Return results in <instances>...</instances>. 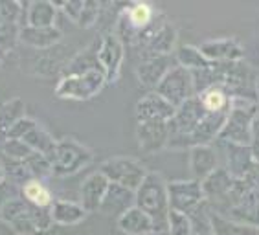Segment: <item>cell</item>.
I'll list each match as a JSON object with an SVG mask.
<instances>
[{"label": "cell", "instance_id": "ffe728a7", "mask_svg": "<svg viewBox=\"0 0 259 235\" xmlns=\"http://www.w3.org/2000/svg\"><path fill=\"white\" fill-rule=\"evenodd\" d=\"M100 44H101V37L98 35L90 40L85 48H81V50L75 52V54L70 57L68 65L65 66L63 75H77V74H87V72H92V70H101L100 57H98V54H100ZM63 75H61V77H63Z\"/></svg>", "mask_w": 259, "mask_h": 235}, {"label": "cell", "instance_id": "e575fe53", "mask_svg": "<svg viewBox=\"0 0 259 235\" xmlns=\"http://www.w3.org/2000/svg\"><path fill=\"white\" fill-rule=\"evenodd\" d=\"M2 151L8 156V160H17V162H24L31 153H35L24 142L17 140V138H6L4 144H2Z\"/></svg>", "mask_w": 259, "mask_h": 235}, {"label": "cell", "instance_id": "6da1fadb", "mask_svg": "<svg viewBox=\"0 0 259 235\" xmlns=\"http://www.w3.org/2000/svg\"><path fill=\"white\" fill-rule=\"evenodd\" d=\"M226 116L228 112L225 114L208 112L200 105L199 98L195 96L177 109L175 116L167 123V129H169L167 149L190 151L191 147H197V145H213L219 140Z\"/></svg>", "mask_w": 259, "mask_h": 235}, {"label": "cell", "instance_id": "484cf974", "mask_svg": "<svg viewBox=\"0 0 259 235\" xmlns=\"http://www.w3.org/2000/svg\"><path fill=\"white\" fill-rule=\"evenodd\" d=\"M59 10L50 0H35L26 4V24L33 28H52L55 26Z\"/></svg>", "mask_w": 259, "mask_h": 235}, {"label": "cell", "instance_id": "83f0119b", "mask_svg": "<svg viewBox=\"0 0 259 235\" xmlns=\"http://www.w3.org/2000/svg\"><path fill=\"white\" fill-rule=\"evenodd\" d=\"M175 63L182 68L190 72H200V70H206L209 68V63L208 59L204 57V54L200 52L199 46H193V44H182L179 46L177 50H175Z\"/></svg>", "mask_w": 259, "mask_h": 235}, {"label": "cell", "instance_id": "7402d4cb", "mask_svg": "<svg viewBox=\"0 0 259 235\" xmlns=\"http://www.w3.org/2000/svg\"><path fill=\"white\" fill-rule=\"evenodd\" d=\"M177 37H179L177 26H175L171 20H165L164 24L156 30L153 39L145 44V48H142V50L138 52L140 59L153 57V55H171L175 50V44H177Z\"/></svg>", "mask_w": 259, "mask_h": 235}, {"label": "cell", "instance_id": "4316f807", "mask_svg": "<svg viewBox=\"0 0 259 235\" xmlns=\"http://www.w3.org/2000/svg\"><path fill=\"white\" fill-rule=\"evenodd\" d=\"M22 118H26V101L19 96L10 98L0 105V136L8 138L10 130L19 123Z\"/></svg>", "mask_w": 259, "mask_h": 235}, {"label": "cell", "instance_id": "836d02e7", "mask_svg": "<svg viewBox=\"0 0 259 235\" xmlns=\"http://www.w3.org/2000/svg\"><path fill=\"white\" fill-rule=\"evenodd\" d=\"M167 233L193 235V224H191L190 215H184V213H179V211H169V217H167Z\"/></svg>", "mask_w": 259, "mask_h": 235}, {"label": "cell", "instance_id": "cb8c5ba5", "mask_svg": "<svg viewBox=\"0 0 259 235\" xmlns=\"http://www.w3.org/2000/svg\"><path fill=\"white\" fill-rule=\"evenodd\" d=\"M135 206V191L121 187L118 184H110L103 202H101L100 213L107 217H121L125 211Z\"/></svg>", "mask_w": 259, "mask_h": 235}, {"label": "cell", "instance_id": "52a82bcc", "mask_svg": "<svg viewBox=\"0 0 259 235\" xmlns=\"http://www.w3.org/2000/svg\"><path fill=\"white\" fill-rule=\"evenodd\" d=\"M100 171L109 178L110 184H118L131 191H136L147 176L149 169L138 158L133 156H112L100 165Z\"/></svg>", "mask_w": 259, "mask_h": 235}, {"label": "cell", "instance_id": "ab89813d", "mask_svg": "<svg viewBox=\"0 0 259 235\" xmlns=\"http://www.w3.org/2000/svg\"><path fill=\"white\" fill-rule=\"evenodd\" d=\"M6 182V169H4V162H0V184Z\"/></svg>", "mask_w": 259, "mask_h": 235}, {"label": "cell", "instance_id": "3957f363", "mask_svg": "<svg viewBox=\"0 0 259 235\" xmlns=\"http://www.w3.org/2000/svg\"><path fill=\"white\" fill-rule=\"evenodd\" d=\"M135 206L145 211L155 220L158 233L167 231V217H169V191L167 180L158 171H149L142 185L135 191Z\"/></svg>", "mask_w": 259, "mask_h": 235}, {"label": "cell", "instance_id": "d6a6232c", "mask_svg": "<svg viewBox=\"0 0 259 235\" xmlns=\"http://www.w3.org/2000/svg\"><path fill=\"white\" fill-rule=\"evenodd\" d=\"M6 169V180L10 182L13 187H22L28 180H31V175L26 169L24 162L17 160H8V164H4Z\"/></svg>", "mask_w": 259, "mask_h": 235}, {"label": "cell", "instance_id": "30bf717a", "mask_svg": "<svg viewBox=\"0 0 259 235\" xmlns=\"http://www.w3.org/2000/svg\"><path fill=\"white\" fill-rule=\"evenodd\" d=\"M26 24V6L15 0H0V54L19 44L20 30Z\"/></svg>", "mask_w": 259, "mask_h": 235}, {"label": "cell", "instance_id": "5bb4252c", "mask_svg": "<svg viewBox=\"0 0 259 235\" xmlns=\"http://www.w3.org/2000/svg\"><path fill=\"white\" fill-rule=\"evenodd\" d=\"M177 63H173L171 55H153L140 59L136 65V79L147 92H153L158 86V83L164 79V75L173 68Z\"/></svg>", "mask_w": 259, "mask_h": 235}, {"label": "cell", "instance_id": "2e32d148", "mask_svg": "<svg viewBox=\"0 0 259 235\" xmlns=\"http://www.w3.org/2000/svg\"><path fill=\"white\" fill-rule=\"evenodd\" d=\"M136 140L145 155H155L158 151L167 149V121H136Z\"/></svg>", "mask_w": 259, "mask_h": 235}, {"label": "cell", "instance_id": "4dcf8cb0", "mask_svg": "<svg viewBox=\"0 0 259 235\" xmlns=\"http://www.w3.org/2000/svg\"><path fill=\"white\" fill-rule=\"evenodd\" d=\"M209 220H211L215 235H259V228H255V226L234 222V220L226 219V217L219 215L211 210H209Z\"/></svg>", "mask_w": 259, "mask_h": 235}, {"label": "cell", "instance_id": "4fadbf2b", "mask_svg": "<svg viewBox=\"0 0 259 235\" xmlns=\"http://www.w3.org/2000/svg\"><path fill=\"white\" fill-rule=\"evenodd\" d=\"M213 145H217L219 158H223V162H225L221 167H225L234 178H243L250 171V167L255 164L248 145H239L223 140H217Z\"/></svg>", "mask_w": 259, "mask_h": 235}, {"label": "cell", "instance_id": "d6986e66", "mask_svg": "<svg viewBox=\"0 0 259 235\" xmlns=\"http://www.w3.org/2000/svg\"><path fill=\"white\" fill-rule=\"evenodd\" d=\"M109 187H110L109 178L101 171L90 173L85 180H83V184H81L79 202L83 204V208L89 213H96V211H100L101 202H103Z\"/></svg>", "mask_w": 259, "mask_h": 235}, {"label": "cell", "instance_id": "7a4b0ae2", "mask_svg": "<svg viewBox=\"0 0 259 235\" xmlns=\"http://www.w3.org/2000/svg\"><path fill=\"white\" fill-rule=\"evenodd\" d=\"M0 220L17 235H37L54 228L50 208L30 204L20 195H11L0 208Z\"/></svg>", "mask_w": 259, "mask_h": 235}, {"label": "cell", "instance_id": "f546056e", "mask_svg": "<svg viewBox=\"0 0 259 235\" xmlns=\"http://www.w3.org/2000/svg\"><path fill=\"white\" fill-rule=\"evenodd\" d=\"M20 197L28 200L30 204L39 206V208H52V204H54L52 191L46 187L45 182L37 180V178H31L20 187Z\"/></svg>", "mask_w": 259, "mask_h": 235}, {"label": "cell", "instance_id": "5b68a950", "mask_svg": "<svg viewBox=\"0 0 259 235\" xmlns=\"http://www.w3.org/2000/svg\"><path fill=\"white\" fill-rule=\"evenodd\" d=\"M92 160H94L92 149L72 136H63L57 140L55 153L50 158L52 167H54V176H59V178L77 175L79 171L89 167Z\"/></svg>", "mask_w": 259, "mask_h": 235}, {"label": "cell", "instance_id": "603a6c76", "mask_svg": "<svg viewBox=\"0 0 259 235\" xmlns=\"http://www.w3.org/2000/svg\"><path fill=\"white\" fill-rule=\"evenodd\" d=\"M63 39V31L57 26L52 28H33V26L24 24L20 30V44H26L35 50H50L54 46H57Z\"/></svg>", "mask_w": 259, "mask_h": 235}, {"label": "cell", "instance_id": "8fae6325", "mask_svg": "<svg viewBox=\"0 0 259 235\" xmlns=\"http://www.w3.org/2000/svg\"><path fill=\"white\" fill-rule=\"evenodd\" d=\"M169 191V210L179 211L184 215H191L200 206L206 204V197L202 191V184L193 178L186 180H171L167 182Z\"/></svg>", "mask_w": 259, "mask_h": 235}, {"label": "cell", "instance_id": "60d3db41", "mask_svg": "<svg viewBox=\"0 0 259 235\" xmlns=\"http://www.w3.org/2000/svg\"><path fill=\"white\" fill-rule=\"evenodd\" d=\"M2 63H4V59H2V54H0V68H2Z\"/></svg>", "mask_w": 259, "mask_h": 235}, {"label": "cell", "instance_id": "8d00e7d4", "mask_svg": "<svg viewBox=\"0 0 259 235\" xmlns=\"http://www.w3.org/2000/svg\"><path fill=\"white\" fill-rule=\"evenodd\" d=\"M54 4L66 19H70L72 22L77 24L81 17V11H83V6H85V0H65V2H55L54 0Z\"/></svg>", "mask_w": 259, "mask_h": 235}, {"label": "cell", "instance_id": "e0dca14e", "mask_svg": "<svg viewBox=\"0 0 259 235\" xmlns=\"http://www.w3.org/2000/svg\"><path fill=\"white\" fill-rule=\"evenodd\" d=\"M136 121H167L175 116L177 109L171 105L169 101H165L160 94L145 92L136 103Z\"/></svg>", "mask_w": 259, "mask_h": 235}, {"label": "cell", "instance_id": "f1b7e54d", "mask_svg": "<svg viewBox=\"0 0 259 235\" xmlns=\"http://www.w3.org/2000/svg\"><path fill=\"white\" fill-rule=\"evenodd\" d=\"M199 98L200 105L204 107L208 112H213V114H225V112H230L232 109V96L228 92H225L219 86H209L206 90L199 92L197 94Z\"/></svg>", "mask_w": 259, "mask_h": 235}, {"label": "cell", "instance_id": "277c9868", "mask_svg": "<svg viewBox=\"0 0 259 235\" xmlns=\"http://www.w3.org/2000/svg\"><path fill=\"white\" fill-rule=\"evenodd\" d=\"M259 112V105L255 100L246 98H234L232 109L226 116L225 127L221 130L219 140L232 142V144L248 145L252 142V127Z\"/></svg>", "mask_w": 259, "mask_h": 235}, {"label": "cell", "instance_id": "9c48e42d", "mask_svg": "<svg viewBox=\"0 0 259 235\" xmlns=\"http://www.w3.org/2000/svg\"><path fill=\"white\" fill-rule=\"evenodd\" d=\"M8 138L22 140L31 151L40 153V155L48 156V158L54 156L55 147H57V140L52 136L50 130L46 129L40 121H37L35 118H30V116L22 118V120L10 130Z\"/></svg>", "mask_w": 259, "mask_h": 235}, {"label": "cell", "instance_id": "74e56055", "mask_svg": "<svg viewBox=\"0 0 259 235\" xmlns=\"http://www.w3.org/2000/svg\"><path fill=\"white\" fill-rule=\"evenodd\" d=\"M250 151L254 160L259 164V112L254 120V127H252V142H250Z\"/></svg>", "mask_w": 259, "mask_h": 235}, {"label": "cell", "instance_id": "d4e9b609", "mask_svg": "<svg viewBox=\"0 0 259 235\" xmlns=\"http://www.w3.org/2000/svg\"><path fill=\"white\" fill-rule=\"evenodd\" d=\"M50 210H52L54 224H59V226L81 224L87 219V215H89V211L83 208L81 202H74V200H65V199L54 200Z\"/></svg>", "mask_w": 259, "mask_h": 235}, {"label": "cell", "instance_id": "1f68e13d", "mask_svg": "<svg viewBox=\"0 0 259 235\" xmlns=\"http://www.w3.org/2000/svg\"><path fill=\"white\" fill-rule=\"evenodd\" d=\"M24 165H26V169H28V173L31 175V178L42 180V178L54 176V167H52L50 158L45 155H40V153H31L24 160Z\"/></svg>", "mask_w": 259, "mask_h": 235}, {"label": "cell", "instance_id": "7c38bea8", "mask_svg": "<svg viewBox=\"0 0 259 235\" xmlns=\"http://www.w3.org/2000/svg\"><path fill=\"white\" fill-rule=\"evenodd\" d=\"M100 37L101 44L98 57H100V65L105 74V79H107V85H112L120 79L121 68H123L125 44L114 31H103Z\"/></svg>", "mask_w": 259, "mask_h": 235}, {"label": "cell", "instance_id": "44dd1931", "mask_svg": "<svg viewBox=\"0 0 259 235\" xmlns=\"http://www.w3.org/2000/svg\"><path fill=\"white\" fill-rule=\"evenodd\" d=\"M116 226H118V230L123 235H156L158 233L155 220L151 219L145 211L136 208V206L129 208L123 215L118 217V219H116Z\"/></svg>", "mask_w": 259, "mask_h": 235}, {"label": "cell", "instance_id": "9a60e30c", "mask_svg": "<svg viewBox=\"0 0 259 235\" xmlns=\"http://www.w3.org/2000/svg\"><path fill=\"white\" fill-rule=\"evenodd\" d=\"M199 48L209 63H237V61H244V46L235 37L208 39Z\"/></svg>", "mask_w": 259, "mask_h": 235}, {"label": "cell", "instance_id": "f35d334b", "mask_svg": "<svg viewBox=\"0 0 259 235\" xmlns=\"http://www.w3.org/2000/svg\"><path fill=\"white\" fill-rule=\"evenodd\" d=\"M243 180L248 184V187H252L254 191H259V164H257V162L250 167L248 173L243 176Z\"/></svg>", "mask_w": 259, "mask_h": 235}, {"label": "cell", "instance_id": "ac0fdd59", "mask_svg": "<svg viewBox=\"0 0 259 235\" xmlns=\"http://www.w3.org/2000/svg\"><path fill=\"white\" fill-rule=\"evenodd\" d=\"M221 167V158L215 145H197L190 149V175L193 180L202 182Z\"/></svg>", "mask_w": 259, "mask_h": 235}, {"label": "cell", "instance_id": "8992f818", "mask_svg": "<svg viewBox=\"0 0 259 235\" xmlns=\"http://www.w3.org/2000/svg\"><path fill=\"white\" fill-rule=\"evenodd\" d=\"M105 85H107V79L101 70H92L77 75H63L55 85L54 94L59 100L89 101L100 94Z\"/></svg>", "mask_w": 259, "mask_h": 235}, {"label": "cell", "instance_id": "ba28073f", "mask_svg": "<svg viewBox=\"0 0 259 235\" xmlns=\"http://www.w3.org/2000/svg\"><path fill=\"white\" fill-rule=\"evenodd\" d=\"M155 92L162 96L165 101H169L175 109H179V107L184 105L186 101H190L191 98L197 96L193 74L190 70L182 68V66L175 65L164 75V79L158 83Z\"/></svg>", "mask_w": 259, "mask_h": 235}, {"label": "cell", "instance_id": "d590c367", "mask_svg": "<svg viewBox=\"0 0 259 235\" xmlns=\"http://www.w3.org/2000/svg\"><path fill=\"white\" fill-rule=\"evenodd\" d=\"M101 11H103V4H101V2L85 0V6H83V11H81L77 26H81V28H92V26L100 20Z\"/></svg>", "mask_w": 259, "mask_h": 235}]
</instances>
